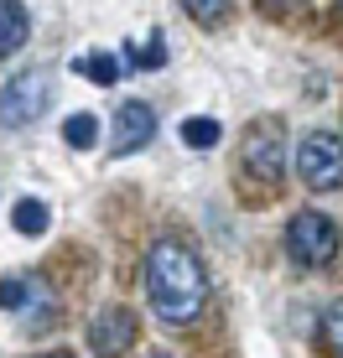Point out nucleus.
I'll use <instances>...</instances> for the list:
<instances>
[{
  "mask_svg": "<svg viewBox=\"0 0 343 358\" xmlns=\"http://www.w3.org/2000/svg\"><path fill=\"white\" fill-rule=\"evenodd\" d=\"M125 57H130L136 68H162V63H167V36L151 31V42H146V47H125Z\"/></svg>",
  "mask_w": 343,
  "mask_h": 358,
  "instance_id": "nucleus-14",
  "label": "nucleus"
},
{
  "mask_svg": "<svg viewBox=\"0 0 343 358\" xmlns=\"http://www.w3.org/2000/svg\"><path fill=\"white\" fill-rule=\"evenodd\" d=\"M286 255L297 265H307V270H323V265H333V255H338V224L328 213H317V208H307V213H297L286 224Z\"/></svg>",
  "mask_w": 343,
  "mask_h": 358,
  "instance_id": "nucleus-2",
  "label": "nucleus"
},
{
  "mask_svg": "<svg viewBox=\"0 0 343 358\" xmlns=\"http://www.w3.org/2000/svg\"><path fill=\"white\" fill-rule=\"evenodd\" d=\"M338 16H343V6H338Z\"/></svg>",
  "mask_w": 343,
  "mask_h": 358,
  "instance_id": "nucleus-19",
  "label": "nucleus"
},
{
  "mask_svg": "<svg viewBox=\"0 0 343 358\" xmlns=\"http://www.w3.org/2000/svg\"><path fill=\"white\" fill-rule=\"evenodd\" d=\"M0 312H10L16 322H27V327H36V322H52L57 317V296H52V286H47L42 275H10V280H0Z\"/></svg>",
  "mask_w": 343,
  "mask_h": 358,
  "instance_id": "nucleus-5",
  "label": "nucleus"
},
{
  "mask_svg": "<svg viewBox=\"0 0 343 358\" xmlns=\"http://www.w3.org/2000/svg\"><path fill=\"white\" fill-rule=\"evenodd\" d=\"M47 218H52V213H47L42 197H21V203L10 208V229H16V234H42Z\"/></svg>",
  "mask_w": 343,
  "mask_h": 358,
  "instance_id": "nucleus-11",
  "label": "nucleus"
},
{
  "mask_svg": "<svg viewBox=\"0 0 343 358\" xmlns=\"http://www.w3.org/2000/svg\"><path fill=\"white\" fill-rule=\"evenodd\" d=\"M244 171L265 187H276L286 177V130H281V120H260V125L244 130Z\"/></svg>",
  "mask_w": 343,
  "mask_h": 358,
  "instance_id": "nucleus-4",
  "label": "nucleus"
},
{
  "mask_svg": "<svg viewBox=\"0 0 343 358\" xmlns=\"http://www.w3.org/2000/svg\"><path fill=\"white\" fill-rule=\"evenodd\" d=\"M323 343H328V348H333V353L343 358V296H338V301L323 312Z\"/></svg>",
  "mask_w": 343,
  "mask_h": 358,
  "instance_id": "nucleus-15",
  "label": "nucleus"
},
{
  "mask_svg": "<svg viewBox=\"0 0 343 358\" xmlns=\"http://www.w3.org/2000/svg\"><path fill=\"white\" fill-rule=\"evenodd\" d=\"M47 94H52V83H47L42 68H27V73H16V78H6V89H0V125L6 130L31 125L47 109Z\"/></svg>",
  "mask_w": 343,
  "mask_h": 358,
  "instance_id": "nucleus-6",
  "label": "nucleus"
},
{
  "mask_svg": "<svg viewBox=\"0 0 343 358\" xmlns=\"http://www.w3.org/2000/svg\"><path fill=\"white\" fill-rule=\"evenodd\" d=\"M42 358H73V353H42Z\"/></svg>",
  "mask_w": 343,
  "mask_h": 358,
  "instance_id": "nucleus-17",
  "label": "nucleus"
},
{
  "mask_svg": "<svg viewBox=\"0 0 343 358\" xmlns=\"http://www.w3.org/2000/svg\"><path fill=\"white\" fill-rule=\"evenodd\" d=\"M63 141L73 145V151H89V145L99 141V120L94 115H68L63 120Z\"/></svg>",
  "mask_w": 343,
  "mask_h": 358,
  "instance_id": "nucleus-12",
  "label": "nucleus"
},
{
  "mask_svg": "<svg viewBox=\"0 0 343 358\" xmlns=\"http://www.w3.org/2000/svg\"><path fill=\"white\" fill-rule=\"evenodd\" d=\"M151 358H172V353H151Z\"/></svg>",
  "mask_w": 343,
  "mask_h": 358,
  "instance_id": "nucleus-18",
  "label": "nucleus"
},
{
  "mask_svg": "<svg viewBox=\"0 0 343 358\" xmlns=\"http://www.w3.org/2000/svg\"><path fill=\"white\" fill-rule=\"evenodd\" d=\"M146 301H151V312L172 327L198 322V312L208 306V270H203L192 244L156 239L151 250H146Z\"/></svg>",
  "mask_w": 343,
  "mask_h": 358,
  "instance_id": "nucleus-1",
  "label": "nucleus"
},
{
  "mask_svg": "<svg viewBox=\"0 0 343 358\" xmlns=\"http://www.w3.org/2000/svg\"><path fill=\"white\" fill-rule=\"evenodd\" d=\"M297 177L307 182L312 192H338L343 187V141L328 130H312L307 141L297 145Z\"/></svg>",
  "mask_w": 343,
  "mask_h": 358,
  "instance_id": "nucleus-3",
  "label": "nucleus"
},
{
  "mask_svg": "<svg viewBox=\"0 0 343 358\" xmlns=\"http://www.w3.org/2000/svg\"><path fill=\"white\" fill-rule=\"evenodd\" d=\"M182 141H188L192 151H208V145H218V120H208V115L182 120Z\"/></svg>",
  "mask_w": 343,
  "mask_h": 358,
  "instance_id": "nucleus-13",
  "label": "nucleus"
},
{
  "mask_svg": "<svg viewBox=\"0 0 343 358\" xmlns=\"http://www.w3.org/2000/svg\"><path fill=\"white\" fill-rule=\"evenodd\" d=\"M130 343H136V312H130V306H104V312H94V322H89V348L99 353V358L130 353Z\"/></svg>",
  "mask_w": 343,
  "mask_h": 358,
  "instance_id": "nucleus-7",
  "label": "nucleus"
},
{
  "mask_svg": "<svg viewBox=\"0 0 343 358\" xmlns=\"http://www.w3.org/2000/svg\"><path fill=\"white\" fill-rule=\"evenodd\" d=\"M182 10H188V16H198L203 27H214L218 16H229V0H188Z\"/></svg>",
  "mask_w": 343,
  "mask_h": 358,
  "instance_id": "nucleus-16",
  "label": "nucleus"
},
{
  "mask_svg": "<svg viewBox=\"0 0 343 358\" xmlns=\"http://www.w3.org/2000/svg\"><path fill=\"white\" fill-rule=\"evenodd\" d=\"M151 135H156V109L151 104L130 99V104L115 109V156H130L141 145H151Z\"/></svg>",
  "mask_w": 343,
  "mask_h": 358,
  "instance_id": "nucleus-8",
  "label": "nucleus"
},
{
  "mask_svg": "<svg viewBox=\"0 0 343 358\" xmlns=\"http://www.w3.org/2000/svg\"><path fill=\"white\" fill-rule=\"evenodd\" d=\"M27 36H31L27 6H0V57L21 52V47H27Z\"/></svg>",
  "mask_w": 343,
  "mask_h": 358,
  "instance_id": "nucleus-9",
  "label": "nucleus"
},
{
  "mask_svg": "<svg viewBox=\"0 0 343 358\" xmlns=\"http://www.w3.org/2000/svg\"><path fill=\"white\" fill-rule=\"evenodd\" d=\"M73 73H78V78H89V83H99V89H115V83H120V57H109V52H83V57H73Z\"/></svg>",
  "mask_w": 343,
  "mask_h": 358,
  "instance_id": "nucleus-10",
  "label": "nucleus"
}]
</instances>
